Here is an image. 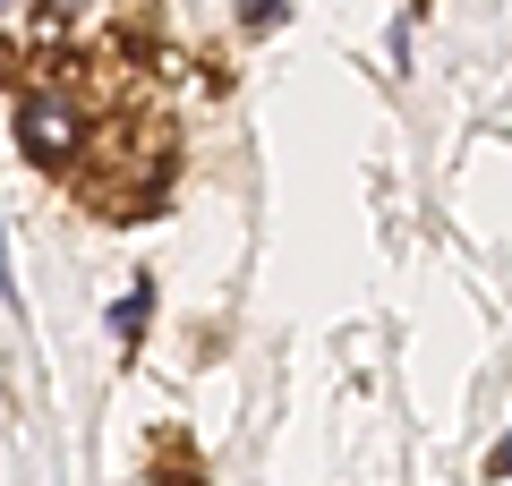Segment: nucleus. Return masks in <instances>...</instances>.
<instances>
[{"label": "nucleus", "mask_w": 512, "mask_h": 486, "mask_svg": "<svg viewBox=\"0 0 512 486\" xmlns=\"http://www.w3.org/2000/svg\"><path fill=\"white\" fill-rule=\"evenodd\" d=\"M86 145H94V120H86L77 94H60V86H26L18 94V154L35 162V171H69Z\"/></svg>", "instance_id": "nucleus-1"}, {"label": "nucleus", "mask_w": 512, "mask_h": 486, "mask_svg": "<svg viewBox=\"0 0 512 486\" xmlns=\"http://www.w3.org/2000/svg\"><path fill=\"white\" fill-rule=\"evenodd\" d=\"M487 469H495V478H504V469H512V435H504V444L487 452Z\"/></svg>", "instance_id": "nucleus-2"}]
</instances>
